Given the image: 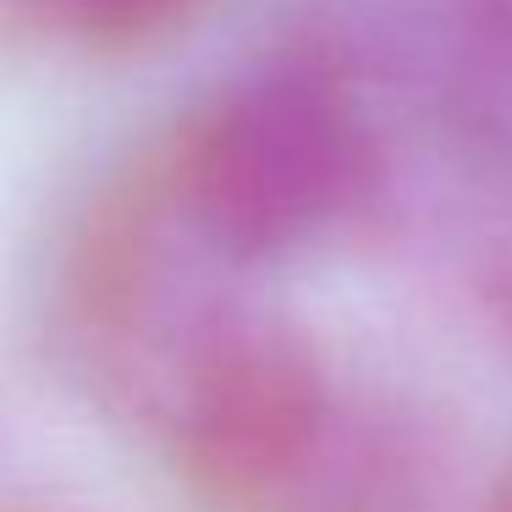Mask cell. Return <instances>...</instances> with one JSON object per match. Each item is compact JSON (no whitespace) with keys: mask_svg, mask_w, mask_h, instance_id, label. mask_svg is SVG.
<instances>
[{"mask_svg":"<svg viewBox=\"0 0 512 512\" xmlns=\"http://www.w3.org/2000/svg\"><path fill=\"white\" fill-rule=\"evenodd\" d=\"M221 265H270L331 232L369 188V133L325 67L270 61L215 89L155 171Z\"/></svg>","mask_w":512,"mask_h":512,"instance_id":"1","label":"cell"},{"mask_svg":"<svg viewBox=\"0 0 512 512\" xmlns=\"http://www.w3.org/2000/svg\"><path fill=\"white\" fill-rule=\"evenodd\" d=\"M210 0H39V12L89 50H144L188 28Z\"/></svg>","mask_w":512,"mask_h":512,"instance_id":"3","label":"cell"},{"mask_svg":"<svg viewBox=\"0 0 512 512\" xmlns=\"http://www.w3.org/2000/svg\"><path fill=\"white\" fill-rule=\"evenodd\" d=\"M325 424L331 386L314 342L281 314L232 298L138 435L199 496L259 501L314 463Z\"/></svg>","mask_w":512,"mask_h":512,"instance_id":"2","label":"cell"},{"mask_svg":"<svg viewBox=\"0 0 512 512\" xmlns=\"http://www.w3.org/2000/svg\"><path fill=\"white\" fill-rule=\"evenodd\" d=\"M496 512H512V485L501 490V507H496Z\"/></svg>","mask_w":512,"mask_h":512,"instance_id":"4","label":"cell"}]
</instances>
